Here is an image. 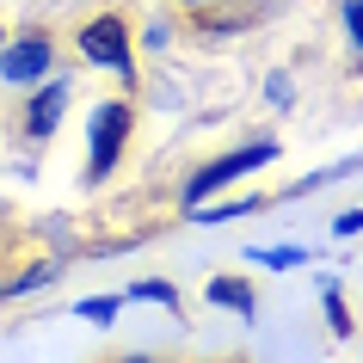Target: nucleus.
Listing matches in <instances>:
<instances>
[{"instance_id":"f8f14e48","label":"nucleus","mask_w":363,"mask_h":363,"mask_svg":"<svg viewBox=\"0 0 363 363\" xmlns=\"http://www.w3.org/2000/svg\"><path fill=\"white\" fill-rule=\"evenodd\" d=\"M265 265H271V271H284V265H302V252H296V247H277V252H265Z\"/></svg>"},{"instance_id":"423d86ee","label":"nucleus","mask_w":363,"mask_h":363,"mask_svg":"<svg viewBox=\"0 0 363 363\" xmlns=\"http://www.w3.org/2000/svg\"><path fill=\"white\" fill-rule=\"evenodd\" d=\"M210 302H222V308H234L240 320H252V289L240 284V277H216V284H210Z\"/></svg>"},{"instance_id":"9d476101","label":"nucleus","mask_w":363,"mask_h":363,"mask_svg":"<svg viewBox=\"0 0 363 363\" xmlns=\"http://www.w3.org/2000/svg\"><path fill=\"white\" fill-rule=\"evenodd\" d=\"M50 277H56V265H38V271H25L19 284H6V296H31V289H43Z\"/></svg>"},{"instance_id":"6e6552de","label":"nucleus","mask_w":363,"mask_h":363,"mask_svg":"<svg viewBox=\"0 0 363 363\" xmlns=\"http://www.w3.org/2000/svg\"><path fill=\"white\" fill-rule=\"evenodd\" d=\"M320 308H326V320H333V339H351V308H345V296H339L333 284H326Z\"/></svg>"},{"instance_id":"9b49d317","label":"nucleus","mask_w":363,"mask_h":363,"mask_svg":"<svg viewBox=\"0 0 363 363\" xmlns=\"http://www.w3.org/2000/svg\"><path fill=\"white\" fill-rule=\"evenodd\" d=\"M345 25H351V38H357V50H363V0H345Z\"/></svg>"},{"instance_id":"39448f33","label":"nucleus","mask_w":363,"mask_h":363,"mask_svg":"<svg viewBox=\"0 0 363 363\" xmlns=\"http://www.w3.org/2000/svg\"><path fill=\"white\" fill-rule=\"evenodd\" d=\"M62 111H68V80H50V86H38V99L25 105V135L31 142H50L62 123Z\"/></svg>"},{"instance_id":"7ed1b4c3","label":"nucleus","mask_w":363,"mask_h":363,"mask_svg":"<svg viewBox=\"0 0 363 363\" xmlns=\"http://www.w3.org/2000/svg\"><path fill=\"white\" fill-rule=\"evenodd\" d=\"M271 160H277V148H271V142H252V148H240V154H222V160H210V167L185 185V203L197 210L210 191H222V185H234V179H247L252 167H271Z\"/></svg>"},{"instance_id":"0eeeda50","label":"nucleus","mask_w":363,"mask_h":363,"mask_svg":"<svg viewBox=\"0 0 363 363\" xmlns=\"http://www.w3.org/2000/svg\"><path fill=\"white\" fill-rule=\"evenodd\" d=\"M130 302H160V308H179V289H172L167 277H142V284H130Z\"/></svg>"},{"instance_id":"2eb2a0df","label":"nucleus","mask_w":363,"mask_h":363,"mask_svg":"<svg viewBox=\"0 0 363 363\" xmlns=\"http://www.w3.org/2000/svg\"><path fill=\"white\" fill-rule=\"evenodd\" d=\"M185 6H203V0H185Z\"/></svg>"},{"instance_id":"ddd939ff","label":"nucleus","mask_w":363,"mask_h":363,"mask_svg":"<svg viewBox=\"0 0 363 363\" xmlns=\"http://www.w3.org/2000/svg\"><path fill=\"white\" fill-rule=\"evenodd\" d=\"M333 228H339V234H357V228H363V210H345L339 222H333Z\"/></svg>"},{"instance_id":"20e7f679","label":"nucleus","mask_w":363,"mask_h":363,"mask_svg":"<svg viewBox=\"0 0 363 363\" xmlns=\"http://www.w3.org/2000/svg\"><path fill=\"white\" fill-rule=\"evenodd\" d=\"M50 62H56L50 31H25V38H13V50L0 56V80H13V86H38V80L50 74Z\"/></svg>"},{"instance_id":"f03ea898","label":"nucleus","mask_w":363,"mask_h":363,"mask_svg":"<svg viewBox=\"0 0 363 363\" xmlns=\"http://www.w3.org/2000/svg\"><path fill=\"white\" fill-rule=\"evenodd\" d=\"M80 56L99 62V68H117V74H135V56H130V25L117 13H99V19L80 25Z\"/></svg>"},{"instance_id":"f257e3e1","label":"nucleus","mask_w":363,"mask_h":363,"mask_svg":"<svg viewBox=\"0 0 363 363\" xmlns=\"http://www.w3.org/2000/svg\"><path fill=\"white\" fill-rule=\"evenodd\" d=\"M130 130H135V111L130 105H99L93 111V154H86V185H99V179H111V167H117V154H123V142H130Z\"/></svg>"},{"instance_id":"1a4fd4ad","label":"nucleus","mask_w":363,"mask_h":363,"mask_svg":"<svg viewBox=\"0 0 363 363\" xmlns=\"http://www.w3.org/2000/svg\"><path fill=\"white\" fill-rule=\"evenodd\" d=\"M80 320L111 326V320H117V296H93V302H80Z\"/></svg>"},{"instance_id":"4468645a","label":"nucleus","mask_w":363,"mask_h":363,"mask_svg":"<svg viewBox=\"0 0 363 363\" xmlns=\"http://www.w3.org/2000/svg\"><path fill=\"white\" fill-rule=\"evenodd\" d=\"M117 363H167V357H148V351H135V357H117Z\"/></svg>"}]
</instances>
